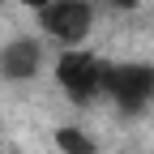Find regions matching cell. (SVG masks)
Segmentation results:
<instances>
[{
  "instance_id": "2",
  "label": "cell",
  "mask_w": 154,
  "mask_h": 154,
  "mask_svg": "<svg viewBox=\"0 0 154 154\" xmlns=\"http://www.w3.org/2000/svg\"><path fill=\"white\" fill-rule=\"evenodd\" d=\"M107 99L124 116H141L154 107V64L124 60L107 69Z\"/></svg>"
},
{
  "instance_id": "4",
  "label": "cell",
  "mask_w": 154,
  "mask_h": 154,
  "mask_svg": "<svg viewBox=\"0 0 154 154\" xmlns=\"http://www.w3.org/2000/svg\"><path fill=\"white\" fill-rule=\"evenodd\" d=\"M43 73V43L38 38H9L0 47V82H34Z\"/></svg>"
},
{
  "instance_id": "1",
  "label": "cell",
  "mask_w": 154,
  "mask_h": 154,
  "mask_svg": "<svg viewBox=\"0 0 154 154\" xmlns=\"http://www.w3.org/2000/svg\"><path fill=\"white\" fill-rule=\"evenodd\" d=\"M107 69L111 64L103 56H94L82 43V47H60V56H56V64H51V77H56V86L64 90L69 103H94V99L107 94Z\"/></svg>"
},
{
  "instance_id": "7",
  "label": "cell",
  "mask_w": 154,
  "mask_h": 154,
  "mask_svg": "<svg viewBox=\"0 0 154 154\" xmlns=\"http://www.w3.org/2000/svg\"><path fill=\"white\" fill-rule=\"evenodd\" d=\"M17 5H22V9H30V13H38V9H47L51 0H17Z\"/></svg>"
},
{
  "instance_id": "5",
  "label": "cell",
  "mask_w": 154,
  "mask_h": 154,
  "mask_svg": "<svg viewBox=\"0 0 154 154\" xmlns=\"http://www.w3.org/2000/svg\"><path fill=\"white\" fill-rule=\"evenodd\" d=\"M51 141L60 154H99V141H94V133H86L82 124H60L51 133Z\"/></svg>"
},
{
  "instance_id": "8",
  "label": "cell",
  "mask_w": 154,
  "mask_h": 154,
  "mask_svg": "<svg viewBox=\"0 0 154 154\" xmlns=\"http://www.w3.org/2000/svg\"><path fill=\"white\" fill-rule=\"evenodd\" d=\"M0 5H5V0H0Z\"/></svg>"
},
{
  "instance_id": "3",
  "label": "cell",
  "mask_w": 154,
  "mask_h": 154,
  "mask_svg": "<svg viewBox=\"0 0 154 154\" xmlns=\"http://www.w3.org/2000/svg\"><path fill=\"white\" fill-rule=\"evenodd\" d=\"M38 30L60 47H82L94 30V0H51L38 9Z\"/></svg>"
},
{
  "instance_id": "6",
  "label": "cell",
  "mask_w": 154,
  "mask_h": 154,
  "mask_svg": "<svg viewBox=\"0 0 154 154\" xmlns=\"http://www.w3.org/2000/svg\"><path fill=\"white\" fill-rule=\"evenodd\" d=\"M94 5H107V9H116V13H133L141 0H94Z\"/></svg>"
}]
</instances>
